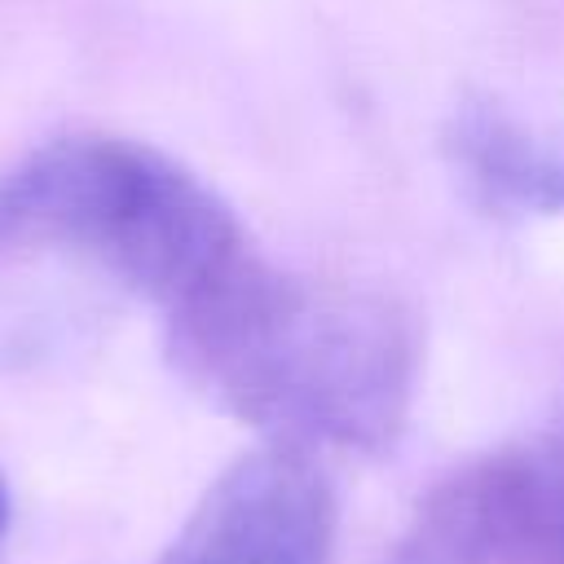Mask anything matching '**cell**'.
Returning a JSON list of instances; mask_svg holds the SVG:
<instances>
[{"label":"cell","mask_w":564,"mask_h":564,"mask_svg":"<svg viewBox=\"0 0 564 564\" xmlns=\"http://www.w3.org/2000/svg\"><path fill=\"white\" fill-rule=\"evenodd\" d=\"M163 344L220 414L308 454L388 449L419 388V322L401 300L286 273L260 251L167 313Z\"/></svg>","instance_id":"6da1fadb"},{"label":"cell","mask_w":564,"mask_h":564,"mask_svg":"<svg viewBox=\"0 0 564 564\" xmlns=\"http://www.w3.org/2000/svg\"><path fill=\"white\" fill-rule=\"evenodd\" d=\"M251 247L234 207L172 154L110 132L44 141L0 172V264L79 260L163 317Z\"/></svg>","instance_id":"7a4b0ae2"},{"label":"cell","mask_w":564,"mask_h":564,"mask_svg":"<svg viewBox=\"0 0 564 564\" xmlns=\"http://www.w3.org/2000/svg\"><path fill=\"white\" fill-rule=\"evenodd\" d=\"M379 564H564V414L436 480Z\"/></svg>","instance_id":"3957f363"},{"label":"cell","mask_w":564,"mask_h":564,"mask_svg":"<svg viewBox=\"0 0 564 564\" xmlns=\"http://www.w3.org/2000/svg\"><path fill=\"white\" fill-rule=\"evenodd\" d=\"M335 524L317 454L264 441L203 489L154 564H330Z\"/></svg>","instance_id":"277c9868"},{"label":"cell","mask_w":564,"mask_h":564,"mask_svg":"<svg viewBox=\"0 0 564 564\" xmlns=\"http://www.w3.org/2000/svg\"><path fill=\"white\" fill-rule=\"evenodd\" d=\"M445 150L489 207L564 216V128L524 123L494 101H467L445 123Z\"/></svg>","instance_id":"5b68a950"},{"label":"cell","mask_w":564,"mask_h":564,"mask_svg":"<svg viewBox=\"0 0 564 564\" xmlns=\"http://www.w3.org/2000/svg\"><path fill=\"white\" fill-rule=\"evenodd\" d=\"M4 533H9V485L0 476V542H4Z\"/></svg>","instance_id":"8992f818"}]
</instances>
